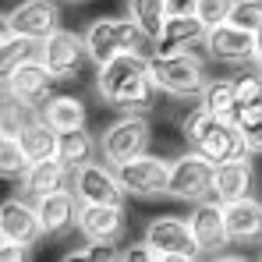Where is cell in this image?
<instances>
[{"mask_svg": "<svg viewBox=\"0 0 262 262\" xmlns=\"http://www.w3.org/2000/svg\"><path fill=\"white\" fill-rule=\"evenodd\" d=\"M96 89L110 106L124 114H149L156 106V85L149 78L145 53H117L106 64H99Z\"/></svg>", "mask_w": 262, "mask_h": 262, "instance_id": "cell-1", "label": "cell"}, {"mask_svg": "<svg viewBox=\"0 0 262 262\" xmlns=\"http://www.w3.org/2000/svg\"><path fill=\"white\" fill-rule=\"evenodd\" d=\"M181 135H184L188 149L199 152V156L209 160V163H223V160H230V156H237V152H248L237 124H234L230 117H216V114L202 110V106L191 110V114L181 121Z\"/></svg>", "mask_w": 262, "mask_h": 262, "instance_id": "cell-2", "label": "cell"}, {"mask_svg": "<svg viewBox=\"0 0 262 262\" xmlns=\"http://www.w3.org/2000/svg\"><path fill=\"white\" fill-rule=\"evenodd\" d=\"M149 78L156 92H167L177 99H191L199 96V89L206 85V60L191 50H177V53H149L145 57Z\"/></svg>", "mask_w": 262, "mask_h": 262, "instance_id": "cell-3", "label": "cell"}, {"mask_svg": "<svg viewBox=\"0 0 262 262\" xmlns=\"http://www.w3.org/2000/svg\"><path fill=\"white\" fill-rule=\"evenodd\" d=\"M82 43H85V60L99 68L117 53H145L149 39L131 18H96L82 32Z\"/></svg>", "mask_w": 262, "mask_h": 262, "instance_id": "cell-4", "label": "cell"}, {"mask_svg": "<svg viewBox=\"0 0 262 262\" xmlns=\"http://www.w3.org/2000/svg\"><path fill=\"white\" fill-rule=\"evenodd\" d=\"M0 82H4V96H7V99L21 103V106L32 110V114H36L46 99L57 92V78L39 64V57H25V60H18Z\"/></svg>", "mask_w": 262, "mask_h": 262, "instance_id": "cell-5", "label": "cell"}, {"mask_svg": "<svg viewBox=\"0 0 262 262\" xmlns=\"http://www.w3.org/2000/svg\"><path fill=\"white\" fill-rule=\"evenodd\" d=\"M202 46L213 60H223V64H248V68H259L262 46H259V32H245L230 21H216L206 29L202 36Z\"/></svg>", "mask_w": 262, "mask_h": 262, "instance_id": "cell-6", "label": "cell"}, {"mask_svg": "<svg viewBox=\"0 0 262 262\" xmlns=\"http://www.w3.org/2000/svg\"><path fill=\"white\" fill-rule=\"evenodd\" d=\"M36 57H39V64H43L57 82L78 78V71H82V64H85V43H82V36L71 32V29H53L50 36L39 39Z\"/></svg>", "mask_w": 262, "mask_h": 262, "instance_id": "cell-7", "label": "cell"}, {"mask_svg": "<svg viewBox=\"0 0 262 262\" xmlns=\"http://www.w3.org/2000/svg\"><path fill=\"white\" fill-rule=\"evenodd\" d=\"M167 167H170V160L152 156V152H138V156H131V160H121V163L114 167V174H117V184L124 188V195L156 199V195H163Z\"/></svg>", "mask_w": 262, "mask_h": 262, "instance_id": "cell-8", "label": "cell"}, {"mask_svg": "<svg viewBox=\"0 0 262 262\" xmlns=\"http://www.w3.org/2000/svg\"><path fill=\"white\" fill-rule=\"evenodd\" d=\"M149 138H152V128H149V117L145 114H124L121 121H114L110 128L103 131V160L110 167H117L121 160H131L138 152L149 149Z\"/></svg>", "mask_w": 262, "mask_h": 262, "instance_id": "cell-9", "label": "cell"}, {"mask_svg": "<svg viewBox=\"0 0 262 262\" xmlns=\"http://www.w3.org/2000/svg\"><path fill=\"white\" fill-rule=\"evenodd\" d=\"M213 191V163L202 160L199 152H184L167 167V184L163 195H174L181 202H199Z\"/></svg>", "mask_w": 262, "mask_h": 262, "instance_id": "cell-10", "label": "cell"}, {"mask_svg": "<svg viewBox=\"0 0 262 262\" xmlns=\"http://www.w3.org/2000/svg\"><path fill=\"white\" fill-rule=\"evenodd\" d=\"M71 191L78 202H106V206H124V188L117 184L114 167L103 160H89L82 167L71 170Z\"/></svg>", "mask_w": 262, "mask_h": 262, "instance_id": "cell-11", "label": "cell"}, {"mask_svg": "<svg viewBox=\"0 0 262 262\" xmlns=\"http://www.w3.org/2000/svg\"><path fill=\"white\" fill-rule=\"evenodd\" d=\"M75 227L89 241H106L121 245L128 234V213L124 206H106V202H78L75 209Z\"/></svg>", "mask_w": 262, "mask_h": 262, "instance_id": "cell-12", "label": "cell"}, {"mask_svg": "<svg viewBox=\"0 0 262 262\" xmlns=\"http://www.w3.org/2000/svg\"><path fill=\"white\" fill-rule=\"evenodd\" d=\"M160 259H199V245L181 216H152L142 237Z\"/></svg>", "mask_w": 262, "mask_h": 262, "instance_id": "cell-13", "label": "cell"}, {"mask_svg": "<svg viewBox=\"0 0 262 262\" xmlns=\"http://www.w3.org/2000/svg\"><path fill=\"white\" fill-rule=\"evenodd\" d=\"M220 216H223V234L227 245H255L262 234V206L259 199L248 191L241 199L220 202Z\"/></svg>", "mask_w": 262, "mask_h": 262, "instance_id": "cell-14", "label": "cell"}, {"mask_svg": "<svg viewBox=\"0 0 262 262\" xmlns=\"http://www.w3.org/2000/svg\"><path fill=\"white\" fill-rule=\"evenodd\" d=\"M7 25L18 36L43 39L53 29H60V7L57 0H21L14 11H7Z\"/></svg>", "mask_w": 262, "mask_h": 262, "instance_id": "cell-15", "label": "cell"}, {"mask_svg": "<svg viewBox=\"0 0 262 262\" xmlns=\"http://www.w3.org/2000/svg\"><path fill=\"white\" fill-rule=\"evenodd\" d=\"M188 230L199 245V255H220L227 248V234H223V216H220V202L213 195L199 199L191 216H188Z\"/></svg>", "mask_w": 262, "mask_h": 262, "instance_id": "cell-16", "label": "cell"}, {"mask_svg": "<svg viewBox=\"0 0 262 262\" xmlns=\"http://www.w3.org/2000/svg\"><path fill=\"white\" fill-rule=\"evenodd\" d=\"M252 181H255V163H252V152H237L223 163H213V199L216 202H230V199H241L252 191Z\"/></svg>", "mask_w": 262, "mask_h": 262, "instance_id": "cell-17", "label": "cell"}, {"mask_svg": "<svg viewBox=\"0 0 262 262\" xmlns=\"http://www.w3.org/2000/svg\"><path fill=\"white\" fill-rule=\"evenodd\" d=\"M0 237L4 241H14V245H39L43 241V230H39V216H36V206L25 202V199H7L0 202Z\"/></svg>", "mask_w": 262, "mask_h": 262, "instance_id": "cell-18", "label": "cell"}, {"mask_svg": "<svg viewBox=\"0 0 262 262\" xmlns=\"http://www.w3.org/2000/svg\"><path fill=\"white\" fill-rule=\"evenodd\" d=\"M36 216H39V230L43 237H60L75 227V209H78V199L71 188H60V191H50V195H36Z\"/></svg>", "mask_w": 262, "mask_h": 262, "instance_id": "cell-19", "label": "cell"}, {"mask_svg": "<svg viewBox=\"0 0 262 262\" xmlns=\"http://www.w3.org/2000/svg\"><path fill=\"white\" fill-rule=\"evenodd\" d=\"M206 36V25L195 18V14H167L160 21V32L152 36V53H177V50H191V46H202Z\"/></svg>", "mask_w": 262, "mask_h": 262, "instance_id": "cell-20", "label": "cell"}, {"mask_svg": "<svg viewBox=\"0 0 262 262\" xmlns=\"http://www.w3.org/2000/svg\"><path fill=\"white\" fill-rule=\"evenodd\" d=\"M21 191L25 195H50V191H60V188H71V167L60 163L57 156H46V160H36L25 167L21 174Z\"/></svg>", "mask_w": 262, "mask_h": 262, "instance_id": "cell-21", "label": "cell"}, {"mask_svg": "<svg viewBox=\"0 0 262 262\" xmlns=\"http://www.w3.org/2000/svg\"><path fill=\"white\" fill-rule=\"evenodd\" d=\"M36 117H43L53 131H71V128H85L89 114H85V99L78 96H64V92H53L43 106L36 110Z\"/></svg>", "mask_w": 262, "mask_h": 262, "instance_id": "cell-22", "label": "cell"}, {"mask_svg": "<svg viewBox=\"0 0 262 262\" xmlns=\"http://www.w3.org/2000/svg\"><path fill=\"white\" fill-rule=\"evenodd\" d=\"M14 138H18V145H21V152H25L29 163L53 156V149H57V131L50 128L43 117H36V114L21 124V131H18Z\"/></svg>", "mask_w": 262, "mask_h": 262, "instance_id": "cell-23", "label": "cell"}, {"mask_svg": "<svg viewBox=\"0 0 262 262\" xmlns=\"http://www.w3.org/2000/svg\"><path fill=\"white\" fill-rule=\"evenodd\" d=\"M53 156L75 170V167H82L89 160H96V138H92L85 128L57 131V149H53Z\"/></svg>", "mask_w": 262, "mask_h": 262, "instance_id": "cell-24", "label": "cell"}, {"mask_svg": "<svg viewBox=\"0 0 262 262\" xmlns=\"http://www.w3.org/2000/svg\"><path fill=\"white\" fill-rule=\"evenodd\" d=\"M202 110L216 114V117H230L234 114V82L230 78H206V85L199 89Z\"/></svg>", "mask_w": 262, "mask_h": 262, "instance_id": "cell-25", "label": "cell"}, {"mask_svg": "<svg viewBox=\"0 0 262 262\" xmlns=\"http://www.w3.org/2000/svg\"><path fill=\"white\" fill-rule=\"evenodd\" d=\"M230 121L237 124L241 138H245V149L252 156H259L262 149V103H248V106H237L230 114Z\"/></svg>", "mask_w": 262, "mask_h": 262, "instance_id": "cell-26", "label": "cell"}, {"mask_svg": "<svg viewBox=\"0 0 262 262\" xmlns=\"http://www.w3.org/2000/svg\"><path fill=\"white\" fill-rule=\"evenodd\" d=\"M128 14L142 29V36L152 43V36L160 32V21L167 18V4L163 0H128Z\"/></svg>", "mask_w": 262, "mask_h": 262, "instance_id": "cell-27", "label": "cell"}, {"mask_svg": "<svg viewBox=\"0 0 262 262\" xmlns=\"http://www.w3.org/2000/svg\"><path fill=\"white\" fill-rule=\"evenodd\" d=\"M36 46L39 39H29V36H18V32H7V36H0V78L18 64V60H25V57H36Z\"/></svg>", "mask_w": 262, "mask_h": 262, "instance_id": "cell-28", "label": "cell"}, {"mask_svg": "<svg viewBox=\"0 0 262 262\" xmlns=\"http://www.w3.org/2000/svg\"><path fill=\"white\" fill-rule=\"evenodd\" d=\"M25 167H29V160H25L18 138L0 135V177H4V181H21Z\"/></svg>", "mask_w": 262, "mask_h": 262, "instance_id": "cell-29", "label": "cell"}, {"mask_svg": "<svg viewBox=\"0 0 262 262\" xmlns=\"http://www.w3.org/2000/svg\"><path fill=\"white\" fill-rule=\"evenodd\" d=\"M227 21L245 29V32H259L262 29V0H234L227 11Z\"/></svg>", "mask_w": 262, "mask_h": 262, "instance_id": "cell-30", "label": "cell"}, {"mask_svg": "<svg viewBox=\"0 0 262 262\" xmlns=\"http://www.w3.org/2000/svg\"><path fill=\"white\" fill-rule=\"evenodd\" d=\"M234 82V110L237 106H248V103H262V78H259V68L252 71H241Z\"/></svg>", "mask_w": 262, "mask_h": 262, "instance_id": "cell-31", "label": "cell"}, {"mask_svg": "<svg viewBox=\"0 0 262 262\" xmlns=\"http://www.w3.org/2000/svg\"><path fill=\"white\" fill-rule=\"evenodd\" d=\"M29 117H32V110H25L21 103H14V99L0 96V135H11V138H14Z\"/></svg>", "mask_w": 262, "mask_h": 262, "instance_id": "cell-32", "label": "cell"}, {"mask_svg": "<svg viewBox=\"0 0 262 262\" xmlns=\"http://www.w3.org/2000/svg\"><path fill=\"white\" fill-rule=\"evenodd\" d=\"M230 4L234 0H195V7H191V14L209 29V25H216V21H227V11H230Z\"/></svg>", "mask_w": 262, "mask_h": 262, "instance_id": "cell-33", "label": "cell"}, {"mask_svg": "<svg viewBox=\"0 0 262 262\" xmlns=\"http://www.w3.org/2000/svg\"><path fill=\"white\" fill-rule=\"evenodd\" d=\"M68 259H85V262H114V259H117V245H106V241H89L85 248H78V252H68Z\"/></svg>", "mask_w": 262, "mask_h": 262, "instance_id": "cell-34", "label": "cell"}, {"mask_svg": "<svg viewBox=\"0 0 262 262\" xmlns=\"http://www.w3.org/2000/svg\"><path fill=\"white\" fill-rule=\"evenodd\" d=\"M117 259L121 262H160V255L145 241H138V245H128V248H117Z\"/></svg>", "mask_w": 262, "mask_h": 262, "instance_id": "cell-35", "label": "cell"}, {"mask_svg": "<svg viewBox=\"0 0 262 262\" xmlns=\"http://www.w3.org/2000/svg\"><path fill=\"white\" fill-rule=\"evenodd\" d=\"M29 252H32V248H25V245H14V241H4V237H0V262H21V259H29Z\"/></svg>", "mask_w": 262, "mask_h": 262, "instance_id": "cell-36", "label": "cell"}, {"mask_svg": "<svg viewBox=\"0 0 262 262\" xmlns=\"http://www.w3.org/2000/svg\"><path fill=\"white\" fill-rule=\"evenodd\" d=\"M167 4V14H191L195 0H163Z\"/></svg>", "mask_w": 262, "mask_h": 262, "instance_id": "cell-37", "label": "cell"}, {"mask_svg": "<svg viewBox=\"0 0 262 262\" xmlns=\"http://www.w3.org/2000/svg\"><path fill=\"white\" fill-rule=\"evenodd\" d=\"M11 32V25H7V11H0V36H7Z\"/></svg>", "mask_w": 262, "mask_h": 262, "instance_id": "cell-38", "label": "cell"}, {"mask_svg": "<svg viewBox=\"0 0 262 262\" xmlns=\"http://www.w3.org/2000/svg\"><path fill=\"white\" fill-rule=\"evenodd\" d=\"M68 4H89V0H68Z\"/></svg>", "mask_w": 262, "mask_h": 262, "instance_id": "cell-39", "label": "cell"}, {"mask_svg": "<svg viewBox=\"0 0 262 262\" xmlns=\"http://www.w3.org/2000/svg\"><path fill=\"white\" fill-rule=\"evenodd\" d=\"M0 96H4V82H0Z\"/></svg>", "mask_w": 262, "mask_h": 262, "instance_id": "cell-40", "label": "cell"}]
</instances>
